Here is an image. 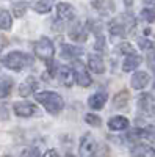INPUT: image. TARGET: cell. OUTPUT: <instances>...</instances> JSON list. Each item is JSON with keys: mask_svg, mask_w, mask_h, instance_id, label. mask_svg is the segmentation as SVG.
Segmentation results:
<instances>
[{"mask_svg": "<svg viewBox=\"0 0 155 157\" xmlns=\"http://www.w3.org/2000/svg\"><path fill=\"white\" fill-rule=\"evenodd\" d=\"M149 83H150V75H149L147 72H144V71L135 72V74L132 75V80H130V85H132V88H135V90H143V88H146Z\"/></svg>", "mask_w": 155, "mask_h": 157, "instance_id": "8fae6325", "label": "cell"}, {"mask_svg": "<svg viewBox=\"0 0 155 157\" xmlns=\"http://www.w3.org/2000/svg\"><path fill=\"white\" fill-rule=\"evenodd\" d=\"M69 38L72 39V41H75V43H85L88 39V30L85 29L83 24L77 22V24H74V27L69 30Z\"/></svg>", "mask_w": 155, "mask_h": 157, "instance_id": "30bf717a", "label": "cell"}, {"mask_svg": "<svg viewBox=\"0 0 155 157\" xmlns=\"http://www.w3.org/2000/svg\"><path fill=\"white\" fill-rule=\"evenodd\" d=\"M147 63H149V68H150V69L155 72V52L149 55V60H147Z\"/></svg>", "mask_w": 155, "mask_h": 157, "instance_id": "d6a6232c", "label": "cell"}, {"mask_svg": "<svg viewBox=\"0 0 155 157\" xmlns=\"http://www.w3.org/2000/svg\"><path fill=\"white\" fill-rule=\"evenodd\" d=\"M42 157H60V155H58V152L55 149H49V151H46V154Z\"/></svg>", "mask_w": 155, "mask_h": 157, "instance_id": "836d02e7", "label": "cell"}, {"mask_svg": "<svg viewBox=\"0 0 155 157\" xmlns=\"http://www.w3.org/2000/svg\"><path fill=\"white\" fill-rule=\"evenodd\" d=\"M6 44H8V41H6V39H5V38H0V52H2V49H3Z\"/></svg>", "mask_w": 155, "mask_h": 157, "instance_id": "d590c367", "label": "cell"}, {"mask_svg": "<svg viewBox=\"0 0 155 157\" xmlns=\"http://www.w3.org/2000/svg\"><path fill=\"white\" fill-rule=\"evenodd\" d=\"M138 44H139L141 49H144V50L155 49V43L150 41V39H147V38H139V39H138Z\"/></svg>", "mask_w": 155, "mask_h": 157, "instance_id": "f1b7e54d", "label": "cell"}, {"mask_svg": "<svg viewBox=\"0 0 155 157\" xmlns=\"http://www.w3.org/2000/svg\"><path fill=\"white\" fill-rule=\"evenodd\" d=\"M141 61H143V58H141L138 54L125 55V60H124V63H122V71H124V72H132V71H135L139 64H141Z\"/></svg>", "mask_w": 155, "mask_h": 157, "instance_id": "ac0fdd59", "label": "cell"}, {"mask_svg": "<svg viewBox=\"0 0 155 157\" xmlns=\"http://www.w3.org/2000/svg\"><path fill=\"white\" fill-rule=\"evenodd\" d=\"M36 88H38L36 78H35V77H28L24 83L19 85V94H20L22 98H28L30 94H33L35 91H36Z\"/></svg>", "mask_w": 155, "mask_h": 157, "instance_id": "e0dca14e", "label": "cell"}, {"mask_svg": "<svg viewBox=\"0 0 155 157\" xmlns=\"http://www.w3.org/2000/svg\"><path fill=\"white\" fill-rule=\"evenodd\" d=\"M82 54H83V49H82V47L71 46V44H63V46H61V57H63V58L75 60V58H79Z\"/></svg>", "mask_w": 155, "mask_h": 157, "instance_id": "d6986e66", "label": "cell"}, {"mask_svg": "<svg viewBox=\"0 0 155 157\" xmlns=\"http://www.w3.org/2000/svg\"><path fill=\"white\" fill-rule=\"evenodd\" d=\"M85 121H86V124L93 126V127H100V126H102L100 116L96 115V113H86V115H85Z\"/></svg>", "mask_w": 155, "mask_h": 157, "instance_id": "484cf974", "label": "cell"}, {"mask_svg": "<svg viewBox=\"0 0 155 157\" xmlns=\"http://www.w3.org/2000/svg\"><path fill=\"white\" fill-rule=\"evenodd\" d=\"M96 146H97V140H94L91 134H85L82 141H80V155L82 157H91Z\"/></svg>", "mask_w": 155, "mask_h": 157, "instance_id": "9c48e42d", "label": "cell"}, {"mask_svg": "<svg viewBox=\"0 0 155 157\" xmlns=\"http://www.w3.org/2000/svg\"><path fill=\"white\" fill-rule=\"evenodd\" d=\"M118 47H119V52H121V54H124V55H132V54H136L135 49L132 47V44H128V43H122V44H119Z\"/></svg>", "mask_w": 155, "mask_h": 157, "instance_id": "f546056e", "label": "cell"}, {"mask_svg": "<svg viewBox=\"0 0 155 157\" xmlns=\"http://www.w3.org/2000/svg\"><path fill=\"white\" fill-rule=\"evenodd\" d=\"M27 10H28L27 2H16L14 5H13V14H14V17H24Z\"/></svg>", "mask_w": 155, "mask_h": 157, "instance_id": "cb8c5ba5", "label": "cell"}, {"mask_svg": "<svg viewBox=\"0 0 155 157\" xmlns=\"http://www.w3.org/2000/svg\"><path fill=\"white\" fill-rule=\"evenodd\" d=\"M54 2L55 0H38V2L33 5V10L38 13V14H47V13L54 8Z\"/></svg>", "mask_w": 155, "mask_h": 157, "instance_id": "7402d4cb", "label": "cell"}, {"mask_svg": "<svg viewBox=\"0 0 155 157\" xmlns=\"http://www.w3.org/2000/svg\"><path fill=\"white\" fill-rule=\"evenodd\" d=\"M88 68L96 74H103L105 72V61H103L100 54H91L88 58Z\"/></svg>", "mask_w": 155, "mask_h": 157, "instance_id": "7c38bea8", "label": "cell"}, {"mask_svg": "<svg viewBox=\"0 0 155 157\" xmlns=\"http://www.w3.org/2000/svg\"><path fill=\"white\" fill-rule=\"evenodd\" d=\"M68 157H74V155H68Z\"/></svg>", "mask_w": 155, "mask_h": 157, "instance_id": "f35d334b", "label": "cell"}, {"mask_svg": "<svg viewBox=\"0 0 155 157\" xmlns=\"http://www.w3.org/2000/svg\"><path fill=\"white\" fill-rule=\"evenodd\" d=\"M138 110L146 116H155V98L150 93H143L138 98Z\"/></svg>", "mask_w": 155, "mask_h": 157, "instance_id": "8992f818", "label": "cell"}, {"mask_svg": "<svg viewBox=\"0 0 155 157\" xmlns=\"http://www.w3.org/2000/svg\"><path fill=\"white\" fill-rule=\"evenodd\" d=\"M13 27V17L8 10L0 8V29L2 30H9Z\"/></svg>", "mask_w": 155, "mask_h": 157, "instance_id": "603a6c76", "label": "cell"}, {"mask_svg": "<svg viewBox=\"0 0 155 157\" xmlns=\"http://www.w3.org/2000/svg\"><path fill=\"white\" fill-rule=\"evenodd\" d=\"M11 90H13V78L8 77V75L0 74V99L8 98Z\"/></svg>", "mask_w": 155, "mask_h": 157, "instance_id": "ffe728a7", "label": "cell"}, {"mask_svg": "<svg viewBox=\"0 0 155 157\" xmlns=\"http://www.w3.org/2000/svg\"><path fill=\"white\" fill-rule=\"evenodd\" d=\"M108 129L110 130H114V132H119V130H125L128 127V120L122 115H116V116H111L108 123H107Z\"/></svg>", "mask_w": 155, "mask_h": 157, "instance_id": "9a60e30c", "label": "cell"}, {"mask_svg": "<svg viewBox=\"0 0 155 157\" xmlns=\"http://www.w3.org/2000/svg\"><path fill=\"white\" fill-rule=\"evenodd\" d=\"M141 19L147 24H152L155 22V10L153 8H144L141 10Z\"/></svg>", "mask_w": 155, "mask_h": 157, "instance_id": "4316f807", "label": "cell"}, {"mask_svg": "<svg viewBox=\"0 0 155 157\" xmlns=\"http://www.w3.org/2000/svg\"><path fill=\"white\" fill-rule=\"evenodd\" d=\"M13 110L14 113L20 118H30L36 113V105L33 102H28V101H22V102H16L14 105H13Z\"/></svg>", "mask_w": 155, "mask_h": 157, "instance_id": "52a82bcc", "label": "cell"}, {"mask_svg": "<svg viewBox=\"0 0 155 157\" xmlns=\"http://www.w3.org/2000/svg\"><path fill=\"white\" fill-rule=\"evenodd\" d=\"M135 25H136L135 17L132 14H128V13H125V14H121L118 19H113V21L108 22V32L113 36L124 38L130 32H133Z\"/></svg>", "mask_w": 155, "mask_h": 157, "instance_id": "7a4b0ae2", "label": "cell"}, {"mask_svg": "<svg viewBox=\"0 0 155 157\" xmlns=\"http://www.w3.org/2000/svg\"><path fill=\"white\" fill-rule=\"evenodd\" d=\"M20 157H39V151H38V148H27L22 151Z\"/></svg>", "mask_w": 155, "mask_h": 157, "instance_id": "4dcf8cb0", "label": "cell"}, {"mask_svg": "<svg viewBox=\"0 0 155 157\" xmlns=\"http://www.w3.org/2000/svg\"><path fill=\"white\" fill-rule=\"evenodd\" d=\"M122 2H124V5H125L127 8H130V6L133 5V0H122Z\"/></svg>", "mask_w": 155, "mask_h": 157, "instance_id": "8d00e7d4", "label": "cell"}, {"mask_svg": "<svg viewBox=\"0 0 155 157\" xmlns=\"http://www.w3.org/2000/svg\"><path fill=\"white\" fill-rule=\"evenodd\" d=\"M141 2H143L147 8H153L155 10V0H141Z\"/></svg>", "mask_w": 155, "mask_h": 157, "instance_id": "e575fe53", "label": "cell"}, {"mask_svg": "<svg viewBox=\"0 0 155 157\" xmlns=\"http://www.w3.org/2000/svg\"><path fill=\"white\" fill-rule=\"evenodd\" d=\"M128 102H130V94H128V91L122 90L114 96L113 105H114V109H125L128 105Z\"/></svg>", "mask_w": 155, "mask_h": 157, "instance_id": "44dd1931", "label": "cell"}, {"mask_svg": "<svg viewBox=\"0 0 155 157\" xmlns=\"http://www.w3.org/2000/svg\"><path fill=\"white\" fill-rule=\"evenodd\" d=\"M74 74H75V82L83 88H88L93 85V77L85 68V64L82 61H75L74 63Z\"/></svg>", "mask_w": 155, "mask_h": 157, "instance_id": "5b68a950", "label": "cell"}, {"mask_svg": "<svg viewBox=\"0 0 155 157\" xmlns=\"http://www.w3.org/2000/svg\"><path fill=\"white\" fill-rule=\"evenodd\" d=\"M33 50H35V55L39 60L46 61V63H50L52 60H54L55 46L50 41V38H47V36H42V38L38 39V41L35 43V46H33Z\"/></svg>", "mask_w": 155, "mask_h": 157, "instance_id": "277c9868", "label": "cell"}, {"mask_svg": "<svg viewBox=\"0 0 155 157\" xmlns=\"http://www.w3.org/2000/svg\"><path fill=\"white\" fill-rule=\"evenodd\" d=\"M31 63H33V58L28 54L20 52V50H11L2 58V64L5 68H8L11 71H17V72L28 68Z\"/></svg>", "mask_w": 155, "mask_h": 157, "instance_id": "3957f363", "label": "cell"}, {"mask_svg": "<svg viewBox=\"0 0 155 157\" xmlns=\"http://www.w3.org/2000/svg\"><path fill=\"white\" fill-rule=\"evenodd\" d=\"M91 157H110V149L107 145H103L102 141H97V146L94 149V152L91 154Z\"/></svg>", "mask_w": 155, "mask_h": 157, "instance_id": "d4e9b609", "label": "cell"}, {"mask_svg": "<svg viewBox=\"0 0 155 157\" xmlns=\"http://www.w3.org/2000/svg\"><path fill=\"white\" fill-rule=\"evenodd\" d=\"M141 138H146L149 141H155V127L153 126H146L141 129Z\"/></svg>", "mask_w": 155, "mask_h": 157, "instance_id": "83f0119b", "label": "cell"}, {"mask_svg": "<svg viewBox=\"0 0 155 157\" xmlns=\"http://www.w3.org/2000/svg\"><path fill=\"white\" fill-rule=\"evenodd\" d=\"M35 99H36V102H39L50 115H60L61 110L64 109L63 98L58 93H55V91H41V93H36Z\"/></svg>", "mask_w": 155, "mask_h": 157, "instance_id": "6da1fadb", "label": "cell"}, {"mask_svg": "<svg viewBox=\"0 0 155 157\" xmlns=\"http://www.w3.org/2000/svg\"><path fill=\"white\" fill-rule=\"evenodd\" d=\"M57 77L58 80L64 85V86H72L74 80H75V74H74V69L68 68V66H60L58 68V72H57Z\"/></svg>", "mask_w": 155, "mask_h": 157, "instance_id": "4fadbf2b", "label": "cell"}, {"mask_svg": "<svg viewBox=\"0 0 155 157\" xmlns=\"http://www.w3.org/2000/svg\"><path fill=\"white\" fill-rule=\"evenodd\" d=\"M57 17H58V21H63V22L72 21L75 17V8L68 2L57 3Z\"/></svg>", "mask_w": 155, "mask_h": 157, "instance_id": "ba28073f", "label": "cell"}, {"mask_svg": "<svg viewBox=\"0 0 155 157\" xmlns=\"http://www.w3.org/2000/svg\"><path fill=\"white\" fill-rule=\"evenodd\" d=\"M107 93H102V91H97L93 96H89L88 99V105L91 107L93 110H100L103 109V105L107 104Z\"/></svg>", "mask_w": 155, "mask_h": 157, "instance_id": "2e32d148", "label": "cell"}, {"mask_svg": "<svg viewBox=\"0 0 155 157\" xmlns=\"http://www.w3.org/2000/svg\"><path fill=\"white\" fill-rule=\"evenodd\" d=\"M103 47H105V38H103L102 35H97V43H96V49L100 52L103 50Z\"/></svg>", "mask_w": 155, "mask_h": 157, "instance_id": "1f68e13d", "label": "cell"}, {"mask_svg": "<svg viewBox=\"0 0 155 157\" xmlns=\"http://www.w3.org/2000/svg\"><path fill=\"white\" fill-rule=\"evenodd\" d=\"M6 157H8V155H6Z\"/></svg>", "mask_w": 155, "mask_h": 157, "instance_id": "ab89813d", "label": "cell"}, {"mask_svg": "<svg viewBox=\"0 0 155 157\" xmlns=\"http://www.w3.org/2000/svg\"><path fill=\"white\" fill-rule=\"evenodd\" d=\"M153 90H155V83H153Z\"/></svg>", "mask_w": 155, "mask_h": 157, "instance_id": "74e56055", "label": "cell"}, {"mask_svg": "<svg viewBox=\"0 0 155 157\" xmlns=\"http://www.w3.org/2000/svg\"><path fill=\"white\" fill-rule=\"evenodd\" d=\"M130 155L132 157H153L155 149L150 148L149 145H144V143H136L130 149Z\"/></svg>", "mask_w": 155, "mask_h": 157, "instance_id": "5bb4252c", "label": "cell"}]
</instances>
